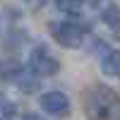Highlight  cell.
I'll return each instance as SVG.
<instances>
[{"label":"cell","instance_id":"cell-1","mask_svg":"<svg viewBox=\"0 0 120 120\" xmlns=\"http://www.w3.org/2000/svg\"><path fill=\"white\" fill-rule=\"evenodd\" d=\"M84 108L89 120H120V96L111 86H94L86 94Z\"/></svg>","mask_w":120,"mask_h":120},{"label":"cell","instance_id":"cell-2","mask_svg":"<svg viewBox=\"0 0 120 120\" xmlns=\"http://www.w3.org/2000/svg\"><path fill=\"white\" fill-rule=\"evenodd\" d=\"M48 31H51L53 41L63 48H79L86 38V29L77 22H51Z\"/></svg>","mask_w":120,"mask_h":120},{"label":"cell","instance_id":"cell-3","mask_svg":"<svg viewBox=\"0 0 120 120\" xmlns=\"http://www.w3.org/2000/svg\"><path fill=\"white\" fill-rule=\"evenodd\" d=\"M38 108H41L46 115L55 118V120H65V118H70V113H72L70 96L65 91H58V89L43 91L41 96H38Z\"/></svg>","mask_w":120,"mask_h":120},{"label":"cell","instance_id":"cell-4","mask_svg":"<svg viewBox=\"0 0 120 120\" xmlns=\"http://www.w3.org/2000/svg\"><path fill=\"white\" fill-rule=\"evenodd\" d=\"M29 70H31L34 77H53L60 70V63L46 46H36L29 53Z\"/></svg>","mask_w":120,"mask_h":120},{"label":"cell","instance_id":"cell-5","mask_svg":"<svg viewBox=\"0 0 120 120\" xmlns=\"http://www.w3.org/2000/svg\"><path fill=\"white\" fill-rule=\"evenodd\" d=\"M101 70H103V75L120 79V51H111L108 53L101 60Z\"/></svg>","mask_w":120,"mask_h":120},{"label":"cell","instance_id":"cell-6","mask_svg":"<svg viewBox=\"0 0 120 120\" xmlns=\"http://www.w3.org/2000/svg\"><path fill=\"white\" fill-rule=\"evenodd\" d=\"M101 19L113 29V31H120V7L118 5H106L103 12H101Z\"/></svg>","mask_w":120,"mask_h":120},{"label":"cell","instance_id":"cell-7","mask_svg":"<svg viewBox=\"0 0 120 120\" xmlns=\"http://www.w3.org/2000/svg\"><path fill=\"white\" fill-rule=\"evenodd\" d=\"M17 118V106L10 98L0 96V120H15Z\"/></svg>","mask_w":120,"mask_h":120},{"label":"cell","instance_id":"cell-8","mask_svg":"<svg viewBox=\"0 0 120 120\" xmlns=\"http://www.w3.org/2000/svg\"><path fill=\"white\" fill-rule=\"evenodd\" d=\"M82 3H84V0H55L58 10L65 12V15H77L79 10H82Z\"/></svg>","mask_w":120,"mask_h":120},{"label":"cell","instance_id":"cell-9","mask_svg":"<svg viewBox=\"0 0 120 120\" xmlns=\"http://www.w3.org/2000/svg\"><path fill=\"white\" fill-rule=\"evenodd\" d=\"M24 120H43V118L36 115V113H29V115H24Z\"/></svg>","mask_w":120,"mask_h":120},{"label":"cell","instance_id":"cell-10","mask_svg":"<svg viewBox=\"0 0 120 120\" xmlns=\"http://www.w3.org/2000/svg\"><path fill=\"white\" fill-rule=\"evenodd\" d=\"M29 3H31L34 7H41V5H46V0H29Z\"/></svg>","mask_w":120,"mask_h":120}]
</instances>
